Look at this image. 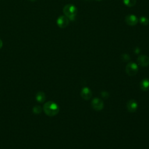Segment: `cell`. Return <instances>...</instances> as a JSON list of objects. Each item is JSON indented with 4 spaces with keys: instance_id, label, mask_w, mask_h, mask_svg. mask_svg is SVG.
Listing matches in <instances>:
<instances>
[{
    "instance_id": "cell-1",
    "label": "cell",
    "mask_w": 149,
    "mask_h": 149,
    "mask_svg": "<svg viewBox=\"0 0 149 149\" xmlns=\"http://www.w3.org/2000/svg\"><path fill=\"white\" fill-rule=\"evenodd\" d=\"M43 110L45 114L49 116H54L59 112L58 105L53 101L47 102L43 107Z\"/></svg>"
},
{
    "instance_id": "cell-2",
    "label": "cell",
    "mask_w": 149,
    "mask_h": 149,
    "mask_svg": "<svg viewBox=\"0 0 149 149\" xmlns=\"http://www.w3.org/2000/svg\"><path fill=\"white\" fill-rule=\"evenodd\" d=\"M63 12L69 20L73 21L74 20L77 13V8L73 4H66L63 8Z\"/></svg>"
},
{
    "instance_id": "cell-3",
    "label": "cell",
    "mask_w": 149,
    "mask_h": 149,
    "mask_svg": "<svg viewBox=\"0 0 149 149\" xmlns=\"http://www.w3.org/2000/svg\"><path fill=\"white\" fill-rule=\"evenodd\" d=\"M138 66L137 65L133 62H129L126 66V73L130 76L136 74L138 72Z\"/></svg>"
},
{
    "instance_id": "cell-4",
    "label": "cell",
    "mask_w": 149,
    "mask_h": 149,
    "mask_svg": "<svg viewBox=\"0 0 149 149\" xmlns=\"http://www.w3.org/2000/svg\"><path fill=\"white\" fill-rule=\"evenodd\" d=\"M69 20L65 15H61L59 16L56 20V24L61 29L66 27L69 24Z\"/></svg>"
},
{
    "instance_id": "cell-5",
    "label": "cell",
    "mask_w": 149,
    "mask_h": 149,
    "mask_svg": "<svg viewBox=\"0 0 149 149\" xmlns=\"http://www.w3.org/2000/svg\"><path fill=\"white\" fill-rule=\"evenodd\" d=\"M91 106L95 110L101 111L104 108V102L100 98H95L91 101Z\"/></svg>"
},
{
    "instance_id": "cell-6",
    "label": "cell",
    "mask_w": 149,
    "mask_h": 149,
    "mask_svg": "<svg viewBox=\"0 0 149 149\" xmlns=\"http://www.w3.org/2000/svg\"><path fill=\"white\" fill-rule=\"evenodd\" d=\"M125 20L127 24H128L129 26H132L136 25L138 22V19H137V16L133 14L127 15L125 17Z\"/></svg>"
},
{
    "instance_id": "cell-7",
    "label": "cell",
    "mask_w": 149,
    "mask_h": 149,
    "mask_svg": "<svg viewBox=\"0 0 149 149\" xmlns=\"http://www.w3.org/2000/svg\"><path fill=\"white\" fill-rule=\"evenodd\" d=\"M137 62L140 66L146 67L149 65V57L145 55H139L137 58Z\"/></svg>"
},
{
    "instance_id": "cell-8",
    "label": "cell",
    "mask_w": 149,
    "mask_h": 149,
    "mask_svg": "<svg viewBox=\"0 0 149 149\" xmlns=\"http://www.w3.org/2000/svg\"><path fill=\"white\" fill-rule=\"evenodd\" d=\"M138 107L137 102L134 100H130L127 102V109L130 112H135Z\"/></svg>"
},
{
    "instance_id": "cell-9",
    "label": "cell",
    "mask_w": 149,
    "mask_h": 149,
    "mask_svg": "<svg viewBox=\"0 0 149 149\" xmlns=\"http://www.w3.org/2000/svg\"><path fill=\"white\" fill-rule=\"evenodd\" d=\"M80 95H81V97L85 100H88L91 97L92 93L90 88H88L87 87H85L81 90Z\"/></svg>"
},
{
    "instance_id": "cell-10",
    "label": "cell",
    "mask_w": 149,
    "mask_h": 149,
    "mask_svg": "<svg viewBox=\"0 0 149 149\" xmlns=\"http://www.w3.org/2000/svg\"><path fill=\"white\" fill-rule=\"evenodd\" d=\"M140 88L143 91H147L149 90V79H144L140 82Z\"/></svg>"
},
{
    "instance_id": "cell-11",
    "label": "cell",
    "mask_w": 149,
    "mask_h": 149,
    "mask_svg": "<svg viewBox=\"0 0 149 149\" xmlns=\"http://www.w3.org/2000/svg\"><path fill=\"white\" fill-rule=\"evenodd\" d=\"M36 98L37 101H38L39 102H42L45 100V94L42 91H39L37 93L36 96Z\"/></svg>"
},
{
    "instance_id": "cell-12",
    "label": "cell",
    "mask_w": 149,
    "mask_h": 149,
    "mask_svg": "<svg viewBox=\"0 0 149 149\" xmlns=\"http://www.w3.org/2000/svg\"><path fill=\"white\" fill-rule=\"evenodd\" d=\"M136 0H123V3L128 7L134 6L136 3Z\"/></svg>"
},
{
    "instance_id": "cell-13",
    "label": "cell",
    "mask_w": 149,
    "mask_h": 149,
    "mask_svg": "<svg viewBox=\"0 0 149 149\" xmlns=\"http://www.w3.org/2000/svg\"><path fill=\"white\" fill-rule=\"evenodd\" d=\"M139 22L141 24L147 26L149 23V19L146 16H141L139 19Z\"/></svg>"
},
{
    "instance_id": "cell-14",
    "label": "cell",
    "mask_w": 149,
    "mask_h": 149,
    "mask_svg": "<svg viewBox=\"0 0 149 149\" xmlns=\"http://www.w3.org/2000/svg\"><path fill=\"white\" fill-rule=\"evenodd\" d=\"M33 112L35 113H40L41 112V108L40 106H35L33 109Z\"/></svg>"
},
{
    "instance_id": "cell-15",
    "label": "cell",
    "mask_w": 149,
    "mask_h": 149,
    "mask_svg": "<svg viewBox=\"0 0 149 149\" xmlns=\"http://www.w3.org/2000/svg\"><path fill=\"white\" fill-rule=\"evenodd\" d=\"M122 57H123V60H124L125 61H128V60L130 59V56H129V55H127V54H126L122 55Z\"/></svg>"
},
{
    "instance_id": "cell-16",
    "label": "cell",
    "mask_w": 149,
    "mask_h": 149,
    "mask_svg": "<svg viewBox=\"0 0 149 149\" xmlns=\"http://www.w3.org/2000/svg\"><path fill=\"white\" fill-rule=\"evenodd\" d=\"M2 45H3L2 41V40L0 39V49L2 48Z\"/></svg>"
},
{
    "instance_id": "cell-17",
    "label": "cell",
    "mask_w": 149,
    "mask_h": 149,
    "mask_svg": "<svg viewBox=\"0 0 149 149\" xmlns=\"http://www.w3.org/2000/svg\"><path fill=\"white\" fill-rule=\"evenodd\" d=\"M30 1H36V0H30Z\"/></svg>"
},
{
    "instance_id": "cell-18",
    "label": "cell",
    "mask_w": 149,
    "mask_h": 149,
    "mask_svg": "<svg viewBox=\"0 0 149 149\" xmlns=\"http://www.w3.org/2000/svg\"><path fill=\"white\" fill-rule=\"evenodd\" d=\"M97 1H102V0H97Z\"/></svg>"
}]
</instances>
